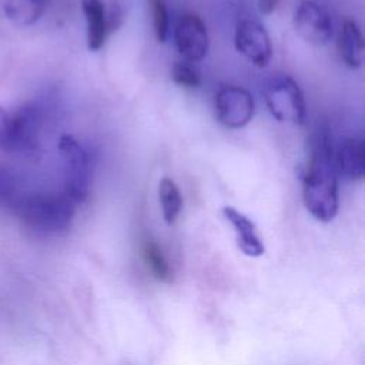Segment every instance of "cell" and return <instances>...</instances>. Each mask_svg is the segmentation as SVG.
<instances>
[{"mask_svg": "<svg viewBox=\"0 0 365 365\" xmlns=\"http://www.w3.org/2000/svg\"><path fill=\"white\" fill-rule=\"evenodd\" d=\"M302 201L307 211L321 222H329L338 212V178L334 150L327 130H318L311 140V155L302 177Z\"/></svg>", "mask_w": 365, "mask_h": 365, "instance_id": "obj_1", "label": "cell"}, {"mask_svg": "<svg viewBox=\"0 0 365 365\" xmlns=\"http://www.w3.org/2000/svg\"><path fill=\"white\" fill-rule=\"evenodd\" d=\"M76 205L64 192H36L17 197L11 208L29 228L40 234H61L70 228Z\"/></svg>", "mask_w": 365, "mask_h": 365, "instance_id": "obj_2", "label": "cell"}, {"mask_svg": "<svg viewBox=\"0 0 365 365\" xmlns=\"http://www.w3.org/2000/svg\"><path fill=\"white\" fill-rule=\"evenodd\" d=\"M58 151L63 161L64 194L76 204L84 202L88 197L93 175V163L88 151L71 135H61Z\"/></svg>", "mask_w": 365, "mask_h": 365, "instance_id": "obj_3", "label": "cell"}, {"mask_svg": "<svg viewBox=\"0 0 365 365\" xmlns=\"http://www.w3.org/2000/svg\"><path fill=\"white\" fill-rule=\"evenodd\" d=\"M262 93L268 111L277 121L295 125L305 123L304 94L294 78L287 74H275L267 80Z\"/></svg>", "mask_w": 365, "mask_h": 365, "instance_id": "obj_4", "label": "cell"}, {"mask_svg": "<svg viewBox=\"0 0 365 365\" xmlns=\"http://www.w3.org/2000/svg\"><path fill=\"white\" fill-rule=\"evenodd\" d=\"M41 121V111L34 104H26L13 114H7L0 128V147L11 153L37 150Z\"/></svg>", "mask_w": 365, "mask_h": 365, "instance_id": "obj_5", "label": "cell"}, {"mask_svg": "<svg viewBox=\"0 0 365 365\" xmlns=\"http://www.w3.org/2000/svg\"><path fill=\"white\" fill-rule=\"evenodd\" d=\"M217 120L228 128L247 125L254 115V98L242 87L222 86L214 98Z\"/></svg>", "mask_w": 365, "mask_h": 365, "instance_id": "obj_6", "label": "cell"}, {"mask_svg": "<svg viewBox=\"0 0 365 365\" xmlns=\"http://www.w3.org/2000/svg\"><path fill=\"white\" fill-rule=\"evenodd\" d=\"M297 33L309 44L324 46L334 34L332 20L328 11L314 0H302L294 13Z\"/></svg>", "mask_w": 365, "mask_h": 365, "instance_id": "obj_7", "label": "cell"}, {"mask_svg": "<svg viewBox=\"0 0 365 365\" xmlns=\"http://www.w3.org/2000/svg\"><path fill=\"white\" fill-rule=\"evenodd\" d=\"M174 44L182 60L190 63L202 60L210 46L204 21L197 14H182L174 29Z\"/></svg>", "mask_w": 365, "mask_h": 365, "instance_id": "obj_8", "label": "cell"}, {"mask_svg": "<svg viewBox=\"0 0 365 365\" xmlns=\"http://www.w3.org/2000/svg\"><path fill=\"white\" fill-rule=\"evenodd\" d=\"M234 44L255 67H267L272 57V46L269 36L262 24L255 20H242L237 24Z\"/></svg>", "mask_w": 365, "mask_h": 365, "instance_id": "obj_9", "label": "cell"}, {"mask_svg": "<svg viewBox=\"0 0 365 365\" xmlns=\"http://www.w3.org/2000/svg\"><path fill=\"white\" fill-rule=\"evenodd\" d=\"M336 174L349 181L362 180L365 175V145L358 137L344 138L334 153Z\"/></svg>", "mask_w": 365, "mask_h": 365, "instance_id": "obj_10", "label": "cell"}, {"mask_svg": "<svg viewBox=\"0 0 365 365\" xmlns=\"http://www.w3.org/2000/svg\"><path fill=\"white\" fill-rule=\"evenodd\" d=\"M222 215L231 224L235 232L237 245L245 255L257 258L265 252L264 242L259 238L254 222L247 215H244L234 207H224Z\"/></svg>", "mask_w": 365, "mask_h": 365, "instance_id": "obj_11", "label": "cell"}, {"mask_svg": "<svg viewBox=\"0 0 365 365\" xmlns=\"http://www.w3.org/2000/svg\"><path fill=\"white\" fill-rule=\"evenodd\" d=\"M81 9L87 24V47L97 51L110 36L103 0H81Z\"/></svg>", "mask_w": 365, "mask_h": 365, "instance_id": "obj_12", "label": "cell"}, {"mask_svg": "<svg viewBox=\"0 0 365 365\" xmlns=\"http://www.w3.org/2000/svg\"><path fill=\"white\" fill-rule=\"evenodd\" d=\"M338 51L349 68H359L362 66L365 44L362 33L354 20H345L342 23L338 37Z\"/></svg>", "mask_w": 365, "mask_h": 365, "instance_id": "obj_13", "label": "cell"}, {"mask_svg": "<svg viewBox=\"0 0 365 365\" xmlns=\"http://www.w3.org/2000/svg\"><path fill=\"white\" fill-rule=\"evenodd\" d=\"M47 0H6L3 10L6 17L17 26L34 24L44 13Z\"/></svg>", "mask_w": 365, "mask_h": 365, "instance_id": "obj_14", "label": "cell"}, {"mask_svg": "<svg viewBox=\"0 0 365 365\" xmlns=\"http://www.w3.org/2000/svg\"><path fill=\"white\" fill-rule=\"evenodd\" d=\"M140 251H141V258L147 269L151 272V275L160 282L170 284L173 281V268L163 248L154 240L147 238L141 242Z\"/></svg>", "mask_w": 365, "mask_h": 365, "instance_id": "obj_15", "label": "cell"}, {"mask_svg": "<svg viewBox=\"0 0 365 365\" xmlns=\"http://www.w3.org/2000/svg\"><path fill=\"white\" fill-rule=\"evenodd\" d=\"M158 201L164 221L171 225L177 221L182 210V195L174 180L164 177L158 182Z\"/></svg>", "mask_w": 365, "mask_h": 365, "instance_id": "obj_16", "label": "cell"}, {"mask_svg": "<svg viewBox=\"0 0 365 365\" xmlns=\"http://www.w3.org/2000/svg\"><path fill=\"white\" fill-rule=\"evenodd\" d=\"M171 78L175 84L185 88H197L201 86L198 70L187 60H178L171 67Z\"/></svg>", "mask_w": 365, "mask_h": 365, "instance_id": "obj_17", "label": "cell"}, {"mask_svg": "<svg viewBox=\"0 0 365 365\" xmlns=\"http://www.w3.org/2000/svg\"><path fill=\"white\" fill-rule=\"evenodd\" d=\"M107 27L110 36L115 33L124 23L125 16L128 13V1L127 0H103Z\"/></svg>", "mask_w": 365, "mask_h": 365, "instance_id": "obj_18", "label": "cell"}, {"mask_svg": "<svg viewBox=\"0 0 365 365\" xmlns=\"http://www.w3.org/2000/svg\"><path fill=\"white\" fill-rule=\"evenodd\" d=\"M155 38L164 43L170 34V17L164 0H150Z\"/></svg>", "mask_w": 365, "mask_h": 365, "instance_id": "obj_19", "label": "cell"}, {"mask_svg": "<svg viewBox=\"0 0 365 365\" xmlns=\"http://www.w3.org/2000/svg\"><path fill=\"white\" fill-rule=\"evenodd\" d=\"M277 7V0H258V9L262 14H271Z\"/></svg>", "mask_w": 365, "mask_h": 365, "instance_id": "obj_20", "label": "cell"}, {"mask_svg": "<svg viewBox=\"0 0 365 365\" xmlns=\"http://www.w3.org/2000/svg\"><path fill=\"white\" fill-rule=\"evenodd\" d=\"M6 117H7V113L0 107V128H1V125H3V123H4V120H6Z\"/></svg>", "mask_w": 365, "mask_h": 365, "instance_id": "obj_21", "label": "cell"}]
</instances>
